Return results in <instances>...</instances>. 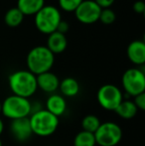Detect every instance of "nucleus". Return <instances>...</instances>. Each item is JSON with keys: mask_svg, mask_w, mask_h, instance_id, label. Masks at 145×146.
Listing matches in <instances>:
<instances>
[{"mask_svg": "<svg viewBox=\"0 0 145 146\" xmlns=\"http://www.w3.org/2000/svg\"><path fill=\"white\" fill-rule=\"evenodd\" d=\"M8 82L13 94L21 98H30L35 94L38 88L36 76L25 70H20L12 73L9 76Z\"/></svg>", "mask_w": 145, "mask_h": 146, "instance_id": "nucleus-1", "label": "nucleus"}, {"mask_svg": "<svg viewBox=\"0 0 145 146\" xmlns=\"http://www.w3.org/2000/svg\"><path fill=\"white\" fill-rule=\"evenodd\" d=\"M28 71L35 76L49 72L55 62V55L46 46L34 47L27 55Z\"/></svg>", "mask_w": 145, "mask_h": 146, "instance_id": "nucleus-2", "label": "nucleus"}, {"mask_svg": "<svg viewBox=\"0 0 145 146\" xmlns=\"http://www.w3.org/2000/svg\"><path fill=\"white\" fill-rule=\"evenodd\" d=\"M32 132L41 137H47L56 132L59 126V117L55 116L47 110H39L30 117Z\"/></svg>", "mask_w": 145, "mask_h": 146, "instance_id": "nucleus-3", "label": "nucleus"}, {"mask_svg": "<svg viewBox=\"0 0 145 146\" xmlns=\"http://www.w3.org/2000/svg\"><path fill=\"white\" fill-rule=\"evenodd\" d=\"M2 113L11 120L28 117L32 112V104L28 98L12 94L2 102Z\"/></svg>", "mask_w": 145, "mask_h": 146, "instance_id": "nucleus-4", "label": "nucleus"}, {"mask_svg": "<svg viewBox=\"0 0 145 146\" xmlns=\"http://www.w3.org/2000/svg\"><path fill=\"white\" fill-rule=\"evenodd\" d=\"M35 16L36 28L43 34L50 35L57 30L62 16L56 6L45 5Z\"/></svg>", "mask_w": 145, "mask_h": 146, "instance_id": "nucleus-5", "label": "nucleus"}, {"mask_svg": "<svg viewBox=\"0 0 145 146\" xmlns=\"http://www.w3.org/2000/svg\"><path fill=\"white\" fill-rule=\"evenodd\" d=\"M95 143L99 146H116L122 139V129L111 121L101 123L95 133Z\"/></svg>", "mask_w": 145, "mask_h": 146, "instance_id": "nucleus-6", "label": "nucleus"}, {"mask_svg": "<svg viewBox=\"0 0 145 146\" xmlns=\"http://www.w3.org/2000/svg\"><path fill=\"white\" fill-rule=\"evenodd\" d=\"M122 87L127 94L136 96L145 92V75L137 68H131L122 76Z\"/></svg>", "mask_w": 145, "mask_h": 146, "instance_id": "nucleus-7", "label": "nucleus"}, {"mask_svg": "<svg viewBox=\"0 0 145 146\" xmlns=\"http://www.w3.org/2000/svg\"><path fill=\"white\" fill-rule=\"evenodd\" d=\"M99 106L107 110H115L123 100V94L119 88L114 85H105L99 90L97 94Z\"/></svg>", "mask_w": 145, "mask_h": 146, "instance_id": "nucleus-8", "label": "nucleus"}, {"mask_svg": "<svg viewBox=\"0 0 145 146\" xmlns=\"http://www.w3.org/2000/svg\"><path fill=\"white\" fill-rule=\"evenodd\" d=\"M101 9L93 0H83L75 10V15L81 23L89 25L99 21Z\"/></svg>", "mask_w": 145, "mask_h": 146, "instance_id": "nucleus-9", "label": "nucleus"}, {"mask_svg": "<svg viewBox=\"0 0 145 146\" xmlns=\"http://www.w3.org/2000/svg\"><path fill=\"white\" fill-rule=\"evenodd\" d=\"M10 133H11L12 137L18 142L27 141L33 134L29 117H23V118L11 120Z\"/></svg>", "mask_w": 145, "mask_h": 146, "instance_id": "nucleus-10", "label": "nucleus"}, {"mask_svg": "<svg viewBox=\"0 0 145 146\" xmlns=\"http://www.w3.org/2000/svg\"><path fill=\"white\" fill-rule=\"evenodd\" d=\"M36 80L37 87L40 88L45 92H49V94L55 92L60 86L59 78L54 73H51L50 71L36 76Z\"/></svg>", "mask_w": 145, "mask_h": 146, "instance_id": "nucleus-11", "label": "nucleus"}, {"mask_svg": "<svg viewBox=\"0 0 145 146\" xmlns=\"http://www.w3.org/2000/svg\"><path fill=\"white\" fill-rule=\"evenodd\" d=\"M126 54L134 65H143L145 63V43L139 40L132 41L127 46Z\"/></svg>", "mask_w": 145, "mask_h": 146, "instance_id": "nucleus-12", "label": "nucleus"}, {"mask_svg": "<svg viewBox=\"0 0 145 146\" xmlns=\"http://www.w3.org/2000/svg\"><path fill=\"white\" fill-rule=\"evenodd\" d=\"M67 46H68V40L66 38V35L57 32V31L49 35L47 39L46 47L54 55L63 53L67 49Z\"/></svg>", "mask_w": 145, "mask_h": 146, "instance_id": "nucleus-13", "label": "nucleus"}, {"mask_svg": "<svg viewBox=\"0 0 145 146\" xmlns=\"http://www.w3.org/2000/svg\"><path fill=\"white\" fill-rule=\"evenodd\" d=\"M46 110L57 117L63 115L67 110L66 100L60 94H52L46 102Z\"/></svg>", "mask_w": 145, "mask_h": 146, "instance_id": "nucleus-14", "label": "nucleus"}, {"mask_svg": "<svg viewBox=\"0 0 145 146\" xmlns=\"http://www.w3.org/2000/svg\"><path fill=\"white\" fill-rule=\"evenodd\" d=\"M45 6V0H18L17 8L24 16L36 15Z\"/></svg>", "mask_w": 145, "mask_h": 146, "instance_id": "nucleus-15", "label": "nucleus"}, {"mask_svg": "<svg viewBox=\"0 0 145 146\" xmlns=\"http://www.w3.org/2000/svg\"><path fill=\"white\" fill-rule=\"evenodd\" d=\"M59 88L65 96L73 98V96H75L79 94V85L77 80L73 79V78H66L62 82H60Z\"/></svg>", "mask_w": 145, "mask_h": 146, "instance_id": "nucleus-16", "label": "nucleus"}, {"mask_svg": "<svg viewBox=\"0 0 145 146\" xmlns=\"http://www.w3.org/2000/svg\"><path fill=\"white\" fill-rule=\"evenodd\" d=\"M137 108L131 100H122L121 104L117 106L114 111L117 113L118 116L124 119H130L134 117L137 113Z\"/></svg>", "mask_w": 145, "mask_h": 146, "instance_id": "nucleus-17", "label": "nucleus"}, {"mask_svg": "<svg viewBox=\"0 0 145 146\" xmlns=\"http://www.w3.org/2000/svg\"><path fill=\"white\" fill-rule=\"evenodd\" d=\"M24 17H25L24 14L17 7H14L6 12L4 20H5L6 25L9 27H17L23 22Z\"/></svg>", "mask_w": 145, "mask_h": 146, "instance_id": "nucleus-18", "label": "nucleus"}, {"mask_svg": "<svg viewBox=\"0 0 145 146\" xmlns=\"http://www.w3.org/2000/svg\"><path fill=\"white\" fill-rule=\"evenodd\" d=\"M95 138L93 133L81 130L75 135L73 139V146H95Z\"/></svg>", "mask_w": 145, "mask_h": 146, "instance_id": "nucleus-19", "label": "nucleus"}, {"mask_svg": "<svg viewBox=\"0 0 145 146\" xmlns=\"http://www.w3.org/2000/svg\"><path fill=\"white\" fill-rule=\"evenodd\" d=\"M99 125H101V120L99 117L93 115V114H89V115L83 117V119L81 120L83 130L91 133H95L99 127Z\"/></svg>", "mask_w": 145, "mask_h": 146, "instance_id": "nucleus-20", "label": "nucleus"}, {"mask_svg": "<svg viewBox=\"0 0 145 146\" xmlns=\"http://www.w3.org/2000/svg\"><path fill=\"white\" fill-rule=\"evenodd\" d=\"M116 19L115 12L110 8H103L101 11L99 21H101L105 25H110L112 24Z\"/></svg>", "mask_w": 145, "mask_h": 146, "instance_id": "nucleus-21", "label": "nucleus"}, {"mask_svg": "<svg viewBox=\"0 0 145 146\" xmlns=\"http://www.w3.org/2000/svg\"><path fill=\"white\" fill-rule=\"evenodd\" d=\"M83 0H59V5L67 12H75Z\"/></svg>", "mask_w": 145, "mask_h": 146, "instance_id": "nucleus-22", "label": "nucleus"}, {"mask_svg": "<svg viewBox=\"0 0 145 146\" xmlns=\"http://www.w3.org/2000/svg\"><path fill=\"white\" fill-rule=\"evenodd\" d=\"M133 102L136 106V108H137V110H145V92L134 96Z\"/></svg>", "mask_w": 145, "mask_h": 146, "instance_id": "nucleus-23", "label": "nucleus"}, {"mask_svg": "<svg viewBox=\"0 0 145 146\" xmlns=\"http://www.w3.org/2000/svg\"><path fill=\"white\" fill-rule=\"evenodd\" d=\"M69 29H70V25H69V23L67 21H65V20H61V22L59 23L58 25V28H57V32L59 33H62V34L66 35V33L68 32Z\"/></svg>", "mask_w": 145, "mask_h": 146, "instance_id": "nucleus-24", "label": "nucleus"}, {"mask_svg": "<svg viewBox=\"0 0 145 146\" xmlns=\"http://www.w3.org/2000/svg\"><path fill=\"white\" fill-rule=\"evenodd\" d=\"M133 10L137 14H143L145 12V3L143 1H136L133 4Z\"/></svg>", "mask_w": 145, "mask_h": 146, "instance_id": "nucleus-25", "label": "nucleus"}, {"mask_svg": "<svg viewBox=\"0 0 145 146\" xmlns=\"http://www.w3.org/2000/svg\"><path fill=\"white\" fill-rule=\"evenodd\" d=\"M101 8H110L115 0H93Z\"/></svg>", "mask_w": 145, "mask_h": 146, "instance_id": "nucleus-26", "label": "nucleus"}, {"mask_svg": "<svg viewBox=\"0 0 145 146\" xmlns=\"http://www.w3.org/2000/svg\"><path fill=\"white\" fill-rule=\"evenodd\" d=\"M3 129H4V123L2 121V119L0 118V134L3 132Z\"/></svg>", "mask_w": 145, "mask_h": 146, "instance_id": "nucleus-27", "label": "nucleus"}, {"mask_svg": "<svg viewBox=\"0 0 145 146\" xmlns=\"http://www.w3.org/2000/svg\"><path fill=\"white\" fill-rule=\"evenodd\" d=\"M1 111H2V104L0 102V113H1Z\"/></svg>", "mask_w": 145, "mask_h": 146, "instance_id": "nucleus-28", "label": "nucleus"}, {"mask_svg": "<svg viewBox=\"0 0 145 146\" xmlns=\"http://www.w3.org/2000/svg\"><path fill=\"white\" fill-rule=\"evenodd\" d=\"M0 146H2V141H1V139H0Z\"/></svg>", "mask_w": 145, "mask_h": 146, "instance_id": "nucleus-29", "label": "nucleus"}]
</instances>
